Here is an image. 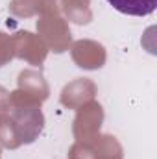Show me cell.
Returning <instances> with one entry per match:
<instances>
[{
    "label": "cell",
    "instance_id": "cell-1",
    "mask_svg": "<svg viewBox=\"0 0 157 159\" xmlns=\"http://www.w3.org/2000/svg\"><path fill=\"white\" fill-rule=\"evenodd\" d=\"M117 11L131 17L152 15L157 7V0H107Z\"/></svg>",
    "mask_w": 157,
    "mask_h": 159
}]
</instances>
